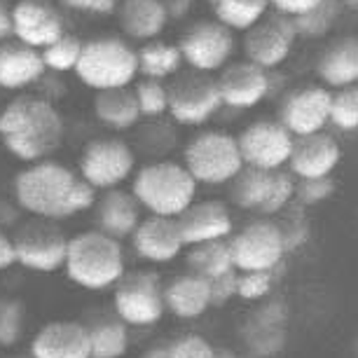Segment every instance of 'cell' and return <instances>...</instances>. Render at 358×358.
I'll use <instances>...</instances> for the list:
<instances>
[{"label": "cell", "mask_w": 358, "mask_h": 358, "mask_svg": "<svg viewBox=\"0 0 358 358\" xmlns=\"http://www.w3.org/2000/svg\"><path fill=\"white\" fill-rule=\"evenodd\" d=\"M335 192V183L330 178H309L295 183V197L302 204H319Z\"/></svg>", "instance_id": "ab89813d"}, {"label": "cell", "mask_w": 358, "mask_h": 358, "mask_svg": "<svg viewBox=\"0 0 358 358\" xmlns=\"http://www.w3.org/2000/svg\"><path fill=\"white\" fill-rule=\"evenodd\" d=\"M169 115L178 124L199 127L220 110L218 83L206 76H183L166 87Z\"/></svg>", "instance_id": "4fadbf2b"}, {"label": "cell", "mask_w": 358, "mask_h": 358, "mask_svg": "<svg viewBox=\"0 0 358 358\" xmlns=\"http://www.w3.org/2000/svg\"><path fill=\"white\" fill-rule=\"evenodd\" d=\"M96 190L80 178L76 169L57 159H43L29 164L15 178V201L19 211L31 218L69 220L92 211Z\"/></svg>", "instance_id": "6da1fadb"}, {"label": "cell", "mask_w": 358, "mask_h": 358, "mask_svg": "<svg viewBox=\"0 0 358 358\" xmlns=\"http://www.w3.org/2000/svg\"><path fill=\"white\" fill-rule=\"evenodd\" d=\"M208 307H211L208 281L197 274H178L164 286V309L169 314H173L176 319H199Z\"/></svg>", "instance_id": "d4e9b609"}, {"label": "cell", "mask_w": 358, "mask_h": 358, "mask_svg": "<svg viewBox=\"0 0 358 358\" xmlns=\"http://www.w3.org/2000/svg\"><path fill=\"white\" fill-rule=\"evenodd\" d=\"M208 293H211V307H225L232 297H236V269L208 279Z\"/></svg>", "instance_id": "60d3db41"}, {"label": "cell", "mask_w": 358, "mask_h": 358, "mask_svg": "<svg viewBox=\"0 0 358 358\" xmlns=\"http://www.w3.org/2000/svg\"><path fill=\"white\" fill-rule=\"evenodd\" d=\"M10 358H31V354H29V356H22V354H17V356H10Z\"/></svg>", "instance_id": "681fc988"}, {"label": "cell", "mask_w": 358, "mask_h": 358, "mask_svg": "<svg viewBox=\"0 0 358 358\" xmlns=\"http://www.w3.org/2000/svg\"><path fill=\"white\" fill-rule=\"evenodd\" d=\"M45 73V62L40 50L26 47L17 40L0 43V87L3 90H26L36 85Z\"/></svg>", "instance_id": "cb8c5ba5"}, {"label": "cell", "mask_w": 358, "mask_h": 358, "mask_svg": "<svg viewBox=\"0 0 358 358\" xmlns=\"http://www.w3.org/2000/svg\"><path fill=\"white\" fill-rule=\"evenodd\" d=\"M83 47L85 43L73 33H64L59 40H54L50 47H45L43 52V62L45 69H52L57 73H66V71H76V66L83 57Z\"/></svg>", "instance_id": "d6a6232c"}, {"label": "cell", "mask_w": 358, "mask_h": 358, "mask_svg": "<svg viewBox=\"0 0 358 358\" xmlns=\"http://www.w3.org/2000/svg\"><path fill=\"white\" fill-rule=\"evenodd\" d=\"M92 211L94 225H96L99 232L113 236L117 241L129 239L134 229L138 227V222L143 220L136 197L129 190H122V187H113V190H103L96 194Z\"/></svg>", "instance_id": "44dd1931"}, {"label": "cell", "mask_w": 358, "mask_h": 358, "mask_svg": "<svg viewBox=\"0 0 358 358\" xmlns=\"http://www.w3.org/2000/svg\"><path fill=\"white\" fill-rule=\"evenodd\" d=\"M330 94L323 87H300L281 106V124L295 138L323 131L330 122Z\"/></svg>", "instance_id": "e0dca14e"}, {"label": "cell", "mask_w": 358, "mask_h": 358, "mask_svg": "<svg viewBox=\"0 0 358 358\" xmlns=\"http://www.w3.org/2000/svg\"><path fill=\"white\" fill-rule=\"evenodd\" d=\"M180 57L187 66H192L199 73H213L222 69L234 52L232 31L225 29L218 22H194L187 26L178 43Z\"/></svg>", "instance_id": "5bb4252c"}, {"label": "cell", "mask_w": 358, "mask_h": 358, "mask_svg": "<svg viewBox=\"0 0 358 358\" xmlns=\"http://www.w3.org/2000/svg\"><path fill=\"white\" fill-rule=\"evenodd\" d=\"M134 94H136L138 101L141 117H162L164 113H169V94L162 80H138V85L134 87Z\"/></svg>", "instance_id": "d590c367"}, {"label": "cell", "mask_w": 358, "mask_h": 358, "mask_svg": "<svg viewBox=\"0 0 358 358\" xmlns=\"http://www.w3.org/2000/svg\"><path fill=\"white\" fill-rule=\"evenodd\" d=\"M164 286L148 269H134L113 286V314L129 328H150L164 316Z\"/></svg>", "instance_id": "52a82bcc"}, {"label": "cell", "mask_w": 358, "mask_h": 358, "mask_svg": "<svg viewBox=\"0 0 358 358\" xmlns=\"http://www.w3.org/2000/svg\"><path fill=\"white\" fill-rule=\"evenodd\" d=\"M229 248L236 272H274L286 253V239L276 222L253 220L229 239Z\"/></svg>", "instance_id": "8fae6325"}, {"label": "cell", "mask_w": 358, "mask_h": 358, "mask_svg": "<svg viewBox=\"0 0 358 358\" xmlns=\"http://www.w3.org/2000/svg\"><path fill=\"white\" fill-rule=\"evenodd\" d=\"M323 0H269V5L279 12V15H286L290 19L305 15V12L314 10L316 5H321Z\"/></svg>", "instance_id": "7bdbcfd3"}, {"label": "cell", "mask_w": 358, "mask_h": 358, "mask_svg": "<svg viewBox=\"0 0 358 358\" xmlns=\"http://www.w3.org/2000/svg\"><path fill=\"white\" fill-rule=\"evenodd\" d=\"M138 57V73L150 80L171 78L180 71L183 57H180L178 45L164 43V40H150L136 52Z\"/></svg>", "instance_id": "4dcf8cb0"}, {"label": "cell", "mask_w": 358, "mask_h": 358, "mask_svg": "<svg viewBox=\"0 0 358 358\" xmlns=\"http://www.w3.org/2000/svg\"><path fill=\"white\" fill-rule=\"evenodd\" d=\"M330 122L342 131L358 129V87H342L330 96Z\"/></svg>", "instance_id": "8d00e7d4"}, {"label": "cell", "mask_w": 358, "mask_h": 358, "mask_svg": "<svg viewBox=\"0 0 358 358\" xmlns=\"http://www.w3.org/2000/svg\"><path fill=\"white\" fill-rule=\"evenodd\" d=\"M17 265V251H15V241L12 234L5 227H0V272L12 269Z\"/></svg>", "instance_id": "ee69618b"}, {"label": "cell", "mask_w": 358, "mask_h": 358, "mask_svg": "<svg viewBox=\"0 0 358 358\" xmlns=\"http://www.w3.org/2000/svg\"><path fill=\"white\" fill-rule=\"evenodd\" d=\"M66 232L59 222L45 218H31L19 222L12 234L17 251V265L38 274H52L64 269L66 251H69Z\"/></svg>", "instance_id": "ba28073f"}, {"label": "cell", "mask_w": 358, "mask_h": 358, "mask_svg": "<svg viewBox=\"0 0 358 358\" xmlns=\"http://www.w3.org/2000/svg\"><path fill=\"white\" fill-rule=\"evenodd\" d=\"M218 83L222 106L246 110V108L258 106L269 92V78L265 69L251 62H234L220 73Z\"/></svg>", "instance_id": "7402d4cb"}, {"label": "cell", "mask_w": 358, "mask_h": 358, "mask_svg": "<svg viewBox=\"0 0 358 358\" xmlns=\"http://www.w3.org/2000/svg\"><path fill=\"white\" fill-rule=\"evenodd\" d=\"M241 150L244 166L262 169V171H279L288 164L293 152L295 136L281 122H260L248 124L236 138Z\"/></svg>", "instance_id": "7c38bea8"}, {"label": "cell", "mask_w": 358, "mask_h": 358, "mask_svg": "<svg viewBox=\"0 0 358 358\" xmlns=\"http://www.w3.org/2000/svg\"><path fill=\"white\" fill-rule=\"evenodd\" d=\"M347 5H349V8H351V10H356V12H358V0H349V3H347Z\"/></svg>", "instance_id": "c3c4849f"}, {"label": "cell", "mask_w": 358, "mask_h": 358, "mask_svg": "<svg viewBox=\"0 0 358 358\" xmlns=\"http://www.w3.org/2000/svg\"><path fill=\"white\" fill-rule=\"evenodd\" d=\"M180 236L187 246L206 244V241H220L232 234V213L225 201L204 199L192 201L183 213L176 218Z\"/></svg>", "instance_id": "d6986e66"}, {"label": "cell", "mask_w": 358, "mask_h": 358, "mask_svg": "<svg viewBox=\"0 0 358 358\" xmlns=\"http://www.w3.org/2000/svg\"><path fill=\"white\" fill-rule=\"evenodd\" d=\"M333 3H349V0H333Z\"/></svg>", "instance_id": "f907efd6"}, {"label": "cell", "mask_w": 358, "mask_h": 358, "mask_svg": "<svg viewBox=\"0 0 358 358\" xmlns=\"http://www.w3.org/2000/svg\"><path fill=\"white\" fill-rule=\"evenodd\" d=\"M31 358H92L85 323L57 319L45 323L31 340Z\"/></svg>", "instance_id": "ffe728a7"}, {"label": "cell", "mask_w": 358, "mask_h": 358, "mask_svg": "<svg viewBox=\"0 0 358 358\" xmlns=\"http://www.w3.org/2000/svg\"><path fill=\"white\" fill-rule=\"evenodd\" d=\"M94 115H96L99 122H103L108 129L115 131L131 129L141 120L136 94L129 87L96 92V96H94Z\"/></svg>", "instance_id": "83f0119b"}, {"label": "cell", "mask_w": 358, "mask_h": 358, "mask_svg": "<svg viewBox=\"0 0 358 358\" xmlns=\"http://www.w3.org/2000/svg\"><path fill=\"white\" fill-rule=\"evenodd\" d=\"M215 22L229 31H248L267 15L269 0H208Z\"/></svg>", "instance_id": "1f68e13d"}, {"label": "cell", "mask_w": 358, "mask_h": 358, "mask_svg": "<svg viewBox=\"0 0 358 358\" xmlns=\"http://www.w3.org/2000/svg\"><path fill=\"white\" fill-rule=\"evenodd\" d=\"M62 5L78 12H90V15H110L117 10L120 0H62Z\"/></svg>", "instance_id": "b9f144b4"}, {"label": "cell", "mask_w": 358, "mask_h": 358, "mask_svg": "<svg viewBox=\"0 0 358 358\" xmlns=\"http://www.w3.org/2000/svg\"><path fill=\"white\" fill-rule=\"evenodd\" d=\"M12 36V8L8 0H0V43Z\"/></svg>", "instance_id": "f6af8a7d"}, {"label": "cell", "mask_w": 358, "mask_h": 358, "mask_svg": "<svg viewBox=\"0 0 358 358\" xmlns=\"http://www.w3.org/2000/svg\"><path fill=\"white\" fill-rule=\"evenodd\" d=\"M64 33V19L50 0H17L12 5V36L22 45L45 50Z\"/></svg>", "instance_id": "2e32d148"}, {"label": "cell", "mask_w": 358, "mask_h": 358, "mask_svg": "<svg viewBox=\"0 0 358 358\" xmlns=\"http://www.w3.org/2000/svg\"><path fill=\"white\" fill-rule=\"evenodd\" d=\"M340 159H342L340 143L333 136H328V134L319 131L312 134V136L295 138L288 166L290 173L297 176L300 180L330 178V173L335 171Z\"/></svg>", "instance_id": "603a6c76"}, {"label": "cell", "mask_w": 358, "mask_h": 358, "mask_svg": "<svg viewBox=\"0 0 358 358\" xmlns=\"http://www.w3.org/2000/svg\"><path fill=\"white\" fill-rule=\"evenodd\" d=\"M297 31L293 19L286 15H265L258 24H253L244 36L246 62L260 69H276L288 59L295 45Z\"/></svg>", "instance_id": "9a60e30c"}, {"label": "cell", "mask_w": 358, "mask_h": 358, "mask_svg": "<svg viewBox=\"0 0 358 358\" xmlns=\"http://www.w3.org/2000/svg\"><path fill=\"white\" fill-rule=\"evenodd\" d=\"M143 358H164V344H155L145 351Z\"/></svg>", "instance_id": "bcb514c9"}, {"label": "cell", "mask_w": 358, "mask_h": 358, "mask_svg": "<svg viewBox=\"0 0 358 358\" xmlns=\"http://www.w3.org/2000/svg\"><path fill=\"white\" fill-rule=\"evenodd\" d=\"M215 358H236V356L229 354V351H215Z\"/></svg>", "instance_id": "7dc6e473"}, {"label": "cell", "mask_w": 358, "mask_h": 358, "mask_svg": "<svg viewBox=\"0 0 358 358\" xmlns=\"http://www.w3.org/2000/svg\"><path fill=\"white\" fill-rule=\"evenodd\" d=\"M76 76L94 92L129 87L138 76V57L124 40L103 36L92 38L83 47Z\"/></svg>", "instance_id": "5b68a950"}, {"label": "cell", "mask_w": 358, "mask_h": 358, "mask_svg": "<svg viewBox=\"0 0 358 358\" xmlns=\"http://www.w3.org/2000/svg\"><path fill=\"white\" fill-rule=\"evenodd\" d=\"M183 166L199 183L222 185L232 183L244 169L239 143L232 134L220 129H208L190 138L183 152Z\"/></svg>", "instance_id": "8992f818"}, {"label": "cell", "mask_w": 358, "mask_h": 358, "mask_svg": "<svg viewBox=\"0 0 358 358\" xmlns=\"http://www.w3.org/2000/svg\"><path fill=\"white\" fill-rule=\"evenodd\" d=\"M66 276L76 286L99 293L113 288L127 272V255L122 241L103 232L83 229L69 239V251L64 262Z\"/></svg>", "instance_id": "3957f363"}, {"label": "cell", "mask_w": 358, "mask_h": 358, "mask_svg": "<svg viewBox=\"0 0 358 358\" xmlns=\"http://www.w3.org/2000/svg\"><path fill=\"white\" fill-rule=\"evenodd\" d=\"M232 201L244 211L276 215L295 197V178L288 171H262L244 166L232 180Z\"/></svg>", "instance_id": "30bf717a"}, {"label": "cell", "mask_w": 358, "mask_h": 358, "mask_svg": "<svg viewBox=\"0 0 358 358\" xmlns=\"http://www.w3.org/2000/svg\"><path fill=\"white\" fill-rule=\"evenodd\" d=\"M187 269L192 274L201 276V279H215L227 272H234L232 248H229L227 239L220 241H206V244L187 246Z\"/></svg>", "instance_id": "f546056e"}, {"label": "cell", "mask_w": 358, "mask_h": 358, "mask_svg": "<svg viewBox=\"0 0 358 358\" xmlns=\"http://www.w3.org/2000/svg\"><path fill=\"white\" fill-rule=\"evenodd\" d=\"M131 248L141 260L152 262V265H164L173 262L185 251V241L180 236L176 218H162V215H148L134 229Z\"/></svg>", "instance_id": "ac0fdd59"}, {"label": "cell", "mask_w": 358, "mask_h": 358, "mask_svg": "<svg viewBox=\"0 0 358 358\" xmlns=\"http://www.w3.org/2000/svg\"><path fill=\"white\" fill-rule=\"evenodd\" d=\"M26 309L22 300L0 297V349H10L24 337Z\"/></svg>", "instance_id": "836d02e7"}, {"label": "cell", "mask_w": 358, "mask_h": 358, "mask_svg": "<svg viewBox=\"0 0 358 358\" xmlns=\"http://www.w3.org/2000/svg\"><path fill=\"white\" fill-rule=\"evenodd\" d=\"M316 73L330 87H351L358 83V38L344 36L321 52Z\"/></svg>", "instance_id": "484cf974"}, {"label": "cell", "mask_w": 358, "mask_h": 358, "mask_svg": "<svg viewBox=\"0 0 358 358\" xmlns=\"http://www.w3.org/2000/svg\"><path fill=\"white\" fill-rule=\"evenodd\" d=\"M117 8L122 31L134 40L150 43L166 29L169 10L162 0H122Z\"/></svg>", "instance_id": "4316f807"}, {"label": "cell", "mask_w": 358, "mask_h": 358, "mask_svg": "<svg viewBox=\"0 0 358 358\" xmlns=\"http://www.w3.org/2000/svg\"><path fill=\"white\" fill-rule=\"evenodd\" d=\"M87 330H90L92 358H124L129 351V326L115 314L101 316L92 326H87Z\"/></svg>", "instance_id": "f1b7e54d"}, {"label": "cell", "mask_w": 358, "mask_h": 358, "mask_svg": "<svg viewBox=\"0 0 358 358\" xmlns=\"http://www.w3.org/2000/svg\"><path fill=\"white\" fill-rule=\"evenodd\" d=\"M129 192L150 215L178 218L197 197V180L180 162L159 159L134 173Z\"/></svg>", "instance_id": "277c9868"}, {"label": "cell", "mask_w": 358, "mask_h": 358, "mask_svg": "<svg viewBox=\"0 0 358 358\" xmlns=\"http://www.w3.org/2000/svg\"><path fill=\"white\" fill-rule=\"evenodd\" d=\"M164 358H215V349L201 335H180L164 344Z\"/></svg>", "instance_id": "74e56055"}, {"label": "cell", "mask_w": 358, "mask_h": 358, "mask_svg": "<svg viewBox=\"0 0 358 358\" xmlns=\"http://www.w3.org/2000/svg\"><path fill=\"white\" fill-rule=\"evenodd\" d=\"M136 171V152L122 138H94L85 145L78 162V173L96 192L120 187Z\"/></svg>", "instance_id": "9c48e42d"}, {"label": "cell", "mask_w": 358, "mask_h": 358, "mask_svg": "<svg viewBox=\"0 0 358 358\" xmlns=\"http://www.w3.org/2000/svg\"><path fill=\"white\" fill-rule=\"evenodd\" d=\"M337 19V8L333 0H323L321 5H316L314 10L305 12V15L295 17V31L297 36H307V38H323L326 33L333 29Z\"/></svg>", "instance_id": "e575fe53"}, {"label": "cell", "mask_w": 358, "mask_h": 358, "mask_svg": "<svg viewBox=\"0 0 358 358\" xmlns=\"http://www.w3.org/2000/svg\"><path fill=\"white\" fill-rule=\"evenodd\" d=\"M274 288V272H236V297L258 302Z\"/></svg>", "instance_id": "f35d334b"}, {"label": "cell", "mask_w": 358, "mask_h": 358, "mask_svg": "<svg viewBox=\"0 0 358 358\" xmlns=\"http://www.w3.org/2000/svg\"><path fill=\"white\" fill-rule=\"evenodd\" d=\"M64 134L62 113L45 96L22 94L0 110V141L12 157L26 164L52 159L64 143Z\"/></svg>", "instance_id": "7a4b0ae2"}]
</instances>
